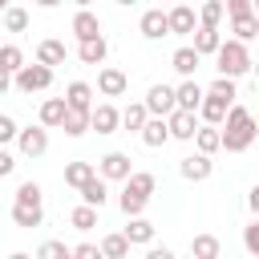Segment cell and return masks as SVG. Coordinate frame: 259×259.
Segmentation results:
<instances>
[{
  "label": "cell",
  "mask_w": 259,
  "mask_h": 259,
  "mask_svg": "<svg viewBox=\"0 0 259 259\" xmlns=\"http://www.w3.org/2000/svg\"><path fill=\"white\" fill-rule=\"evenodd\" d=\"M223 150H231V154H243L251 142H255V117H251V109H243V105H231V113H227V121H223Z\"/></svg>",
  "instance_id": "cell-1"
},
{
  "label": "cell",
  "mask_w": 259,
  "mask_h": 259,
  "mask_svg": "<svg viewBox=\"0 0 259 259\" xmlns=\"http://www.w3.org/2000/svg\"><path fill=\"white\" fill-rule=\"evenodd\" d=\"M214 61H219V65H214L219 77H227V81L251 73V53H247V45H239V40H223L219 53H214Z\"/></svg>",
  "instance_id": "cell-2"
},
{
  "label": "cell",
  "mask_w": 259,
  "mask_h": 259,
  "mask_svg": "<svg viewBox=\"0 0 259 259\" xmlns=\"http://www.w3.org/2000/svg\"><path fill=\"white\" fill-rule=\"evenodd\" d=\"M134 174V158L121 154V150H109L105 158H97V178L101 182H130Z\"/></svg>",
  "instance_id": "cell-3"
},
{
  "label": "cell",
  "mask_w": 259,
  "mask_h": 259,
  "mask_svg": "<svg viewBox=\"0 0 259 259\" xmlns=\"http://www.w3.org/2000/svg\"><path fill=\"white\" fill-rule=\"evenodd\" d=\"M49 85H53V69H45V65H24L12 77V89L16 93H45Z\"/></svg>",
  "instance_id": "cell-4"
},
{
  "label": "cell",
  "mask_w": 259,
  "mask_h": 259,
  "mask_svg": "<svg viewBox=\"0 0 259 259\" xmlns=\"http://www.w3.org/2000/svg\"><path fill=\"white\" fill-rule=\"evenodd\" d=\"M142 105H146V113H150V117H162V121H166V117L178 109V105H174V85H150Z\"/></svg>",
  "instance_id": "cell-5"
},
{
  "label": "cell",
  "mask_w": 259,
  "mask_h": 259,
  "mask_svg": "<svg viewBox=\"0 0 259 259\" xmlns=\"http://www.w3.org/2000/svg\"><path fill=\"white\" fill-rule=\"evenodd\" d=\"M16 146H20L24 158H40V154L49 150V130H45V125H28V130L16 134Z\"/></svg>",
  "instance_id": "cell-6"
},
{
  "label": "cell",
  "mask_w": 259,
  "mask_h": 259,
  "mask_svg": "<svg viewBox=\"0 0 259 259\" xmlns=\"http://www.w3.org/2000/svg\"><path fill=\"white\" fill-rule=\"evenodd\" d=\"M202 97H206V89H202L198 81H182V85H174V105H178L182 113H194V117H198Z\"/></svg>",
  "instance_id": "cell-7"
},
{
  "label": "cell",
  "mask_w": 259,
  "mask_h": 259,
  "mask_svg": "<svg viewBox=\"0 0 259 259\" xmlns=\"http://www.w3.org/2000/svg\"><path fill=\"white\" fill-rule=\"evenodd\" d=\"M138 28H142L146 40H162V36H170V20H166L162 8H146L142 20H138Z\"/></svg>",
  "instance_id": "cell-8"
},
{
  "label": "cell",
  "mask_w": 259,
  "mask_h": 259,
  "mask_svg": "<svg viewBox=\"0 0 259 259\" xmlns=\"http://www.w3.org/2000/svg\"><path fill=\"white\" fill-rule=\"evenodd\" d=\"M125 89H130V77H125L121 69L105 65V69L97 73V93H101V97H121Z\"/></svg>",
  "instance_id": "cell-9"
},
{
  "label": "cell",
  "mask_w": 259,
  "mask_h": 259,
  "mask_svg": "<svg viewBox=\"0 0 259 259\" xmlns=\"http://www.w3.org/2000/svg\"><path fill=\"white\" fill-rule=\"evenodd\" d=\"M117 125H121V109H113L109 101L93 105V113H89V130H97V134H117Z\"/></svg>",
  "instance_id": "cell-10"
},
{
  "label": "cell",
  "mask_w": 259,
  "mask_h": 259,
  "mask_svg": "<svg viewBox=\"0 0 259 259\" xmlns=\"http://www.w3.org/2000/svg\"><path fill=\"white\" fill-rule=\"evenodd\" d=\"M166 20H170V32H174V36H190V32L198 28V12H194L190 4L170 8V12H166Z\"/></svg>",
  "instance_id": "cell-11"
},
{
  "label": "cell",
  "mask_w": 259,
  "mask_h": 259,
  "mask_svg": "<svg viewBox=\"0 0 259 259\" xmlns=\"http://www.w3.org/2000/svg\"><path fill=\"white\" fill-rule=\"evenodd\" d=\"M166 130H170V138H178V142H194V134H198V117L174 109V113L166 117Z\"/></svg>",
  "instance_id": "cell-12"
},
{
  "label": "cell",
  "mask_w": 259,
  "mask_h": 259,
  "mask_svg": "<svg viewBox=\"0 0 259 259\" xmlns=\"http://www.w3.org/2000/svg\"><path fill=\"white\" fill-rule=\"evenodd\" d=\"M73 36L85 45V40H97L101 36V20H97V12H89V8H77V16H73Z\"/></svg>",
  "instance_id": "cell-13"
},
{
  "label": "cell",
  "mask_w": 259,
  "mask_h": 259,
  "mask_svg": "<svg viewBox=\"0 0 259 259\" xmlns=\"http://www.w3.org/2000/svg\"><path fill=\"white\" fill-rule=\"evenodd\" d=\"M65 105H69L73 113H93V85L73 81V85L65 89Z\"/></svg>",
  "instance_id": "cell-14"
},
{
  "label": "cell",
  "mask_w": 259,
  "mask_h": 259,
  "mask_svg": "<svg viewBox=\"0 0 259 259\" xmlns=\"http://www.w3.org/2000/svg\"><path fill=\"white\" fill-rule=\"evenodd\" d=\"M210 170H214V162H210V158H202V154H190V158H182V162H178V174H182L186 182H206V178H210Z\"/></svg>",
  "instance_id": "cell-15"
},
{
  "label": "cell",
  "mask_w": 259,
  "mask_h": 259,
  "mask_svg": "<svg viewBox=\"0 0 259 259\" xmlns=\"http://www.w3.org/2000/svg\"><path fill=\"white\" fill-rule=\"evenodd\" d=\"M170 65H174V73H182L186 81H194V73H198V65H202V57H198L190 45H182V49H174Z\"/></svg>",
  "instance_id": "cell-16"
},
{
  "label": "cell",
  "mask_w": 259,
  "mask_h": 259,
  "mask_svg": "<svg viewBox=\"0 0 259 259\" xmlns=\"http://www.w3.org/2000/svg\"><path fill=\"white\" fill-rule=\"evenodd\" d=\"M219 45H223V32H219V28H194V45H190V49H194L198 57H214Z\"/></svg>",
  "instance_id": "cell-17"
},
{
  "label": "cell",
  "mask_w": 259,
  "mask_h": 259,
  "mask_svg": "<svg viewBox=\"0 0 259 259\" xmlns=\"http://www.w3.org/2000/svg\"><path fill=\"white\" fill-rule=\"evenodd\" d=\"M65 113H69V105H65V97H49V101L40 105V125H45V130H61V121H65Z\"/></svg>",
  "instance_id": "cell-18"
},
{
  "label": "cell",
  "mask_w": 259,
  "mask_h": 259,
  "mask_svg": "<svg viewBox=\"0 0 259 259\" xmlns=\"http://www.w3.org/2000/svg\"><path fill=\"white\" fill-rule=\"evenodd\" d=\"M97 178V166L93 162H69L65 166V186H73V190H81L85 182H93Z\"/></svg>",
  "instance_id": "cell-19"
},
{
  "label": "cell",
  "mask_w": 259,
  "mask_h": 259,
  "mask_svg": "<svg viewBox=\"0 0 259 259\" xmlns=\"http://www.w3.org/2000/svg\"><path fill=\"white\" fill-rule=\"evenodd\" d=\"M36 65H45V69H53V65H65V45L61 40H40L36 45Z\"/></svg>",
  "instance_id": "cell-20"
},
{
  "label": "cell",
  "mask_w": 259,
  "mask_h": 259,
  "mask_svg": "<svg viewBox=\"0 0 259 259\" xmlns=\"http://www.w3.org/2000/svg\"><path fill=\"white\" fill-rule=\"evenodd\" d=\"M227 113H231V105H223V101H214V97H202V105H198V117H202L206 125H214V130H223Z\"/></svg>",
  "instance_id": "cell-21"
},
{
  "label": "cell",
  "mask_w": 259,
  "mask_h": 259,
  "mask_svg": "<svg viewBox=\"0 0 259 259\" xmlns=\"http://www.w3.org/2000/svg\"><path fill=\"white\" fill-rule=\"evenodd\" d=\"M121 235H125V243H130V247H134V243L150 247V243H154V223H150V219H130V227H125Z\"/></svg>",
  "instance_id": "cell-22"
},
{
  "label": "cell",
  "mask_w": 259,
  "mask_h": 259,
  "mask_svg": "<svg viewBox=\"0 0 259 259\" xmlns=\"http://www.w3.org/2000/svg\"><path fill=\"white\" fill-rule=\"evenodd\" d=\"M142 142H146L150 150L166 146V142H170V130H166V121H162V117H150V121L142 125Z\"/></svg>",
  "instance_id": "cell-23"
},
{
  "label": "cell",
  "mask_w": 259,
  "mask_h": 259,
  "mask_svg": "<svg viewBox=\"0 0 259 259\" xmlns=\"http://www.w3.org/2000/svg\"><path fill=\"white\" fill-rule=\"evenodd\" d=\"M231 32H235V40H239V45L255 40V36H259V20H255V12H247V16H235V20H231Z\"/></svg>",
  "instance_id": "cell-24"
},
{
  "label": "cell",
  "mask_w": 259,
  "mask_h": 259,
  "mask_svg": "<svg viewBox=\"0 0 259 259\" xmlns=\"http://www.w3.org/2000/svg\"><path fill=\"white\" fill-rule=\"evenodd\" d=\"M194 146H198V154H202V158H210L214 150H223V134H219L214 125H202V130L194 134Z\"/></svg>",
  "instance_id": "cell-25"
},
{
  "label": "cell",
  "mask_w": 259,
  "mask_h": 259,
  "mask_svg": "<svg viewBox=\"0 0 259 259\" xmlns=\"http://www.w3.org/2000/svg\"><path fill=\"white\" fill-rule=\"evenodd\" d=\"M105 198H109V190H105V182H101V178H93V182H85V186H81V206L101 210V206H105Z\"/></svg>",
  "instance_id": "cell-26"
},
{
  "label": "cell",
  "mask_w": 259,
  "mask_h": 259,
  "mask_svg": "<svg viewBox=\"0 0 259 259\" xmlns=\"http://www.w3.org/2000/svg\"><path fill=\"white\" fill-rule=\"evenodd\" d=\"M219 251H223V243L214 235H194L190 239V255L194 259H219Z\"/></svg>",
  "instance_id": "cell-27"
},
{
  "label": "cell",
  "mask_w": 259,
  "mask_h": 259,
  "mask_svg": "<svg viewBox=\"0 0 259 259\" xmlns=\"http://www.w3.org/2000/svg\"><path fill=\"white\" fill-rule=\"evenodd\" d=\"M105 53H109L105 36H97V40H85V45H77V57H81L85 65H101V61H105Z\"/></svg>",
  "instance_id": "cell-28"
},
{
  "label": "cell",
  "mask_w": 259,
  "mask_h": 259,
  "mask_svg": "<svg viewBox=\"0 0 259 259\" xmlns=\"http://www.w3.org/2000/svg\"><path fill=\"white\" fill-rule=\"evenodd\" d=\"M101 259H130V243H125V235H121V231L101 239Z\"/></svg>",
  "instance_id": "cell-29"
},
{
  "label": "cell",
  "mask_w": 259,
  "mask_h": 259,
  "mask_svg": "<svg viewBox=\"0 0 259 259\" xmlns=\"http://www.w3.org/2000/svg\"><path fill=\"white\" fill-rule=\"evenodd\" d=\"M206 97H214V101H223V105H235L239 89H235V81H227V77H214V81H210V89H206Z\"/></svg>",
  "instance_id": "cell-30"
},
{
  "label": "cell",
  "mask_w": 259,
  "mask_h": 259,
  "mask_svg": "<svg viewBox=\"0 0 259 259\" xmlns=\"http://www.w3.org/2000/svg\"><path fill=\"white\" fill-rule=\"evenodd\" d=\"M223 16H227V12H223V0H206V4L198 8V28H219Z\"/></svg>",
  "instance_id": "cell-31"
},
{
  "label": "cell",
  "mask_w": 259,
  "mask_h": 259,
  "mask_svg": "<svg viewBox=\"0 0 259 259\" xmlns=\"http://www.w3.org/2000/svg\"><path fill=\"white\" fill-rule=\"evenodd\" d=\"M146 121H150V113H146V105H142V101H134V105H125V109H121V125H125V130H138V134H142V125H146Z\"/></svg>",
  "instance_id": "cell-32"
},
{
  "label": "cell",
  "mask_w": 259,
  "mask_h": 259,
  "mask_svg": "<svg viewBox=\"0 0 259 259\" xmlns=\"http://www.w3.org/2000/svg\"><path fill=\"white\" fill-rule=\"evenodd\" d=\"M125 186H130V190H138V194H142V198H150V194H154V190H158V178H154V174H150V170H134V174H130V182H125Z\"/></svg>",
  "instance_id": "cell-33"
},
{
  "label": "cell",
  "mask_w": 259,
  "mask_h": 259,
  "mask_svg": "<svg viewBox=\"0 0 259 259\" xmlns=\"http://www.w3.org/2000/svg\"><path fill=\"white\" fill-rule=\"evenodd\" d=\"M117 202H121V210H125V219H142V210H146V202H150V198H142L138 190H130V186H125Z\"/></svg>",
  "instance_id": "cell-34"
},
{
  "label": "cell",
  "mask_w": 259,
  "mask_h": 259,
  "mask_svg": "<svg viewBox=\"0 0 259 259\" xmlns=\"http://www.w3.org/2000/svg\"><path fill=\"white\" fill-rule=\"evenodd\" d=\"M40 219H45L40 206H16V202H12V223H16V227H28V231H32V227H40Z\"/></svg>",
  "instance_id": "cell-35"
},
{
  "label": "cell",
  "mask_w": 259,
  "mask_h": 259,
  "mask_svg": "<svg viewBox=\"0 0 259 259\" xmlns=\"http://www.w3.org/2000/svg\"><path fill=\"white\" fill-rule=\"evenodd\" d=\"M40 198H45L40 182H20L16 186V206H40Z\"/></svg>",
  "instance_id": "cell-36"
},
{
  "label": "cell",
  "mask_w": 259,
  "mask_h": 259,
  "mask_svg": "<svg viewBox=\"0 0 259 259\" xmlns=\"http://www.w3.org/2000/svg\"><path fill=\"white\" fill-rule=\"evenodd\" d=\"M0 69H4V73H12V77H16V73H20V69H24V53H20V49H16V45H4V49H0Z\"/></svg>",
  "instance_id": "cell-37"
},
{
  "label": "cell",
  "mask_w": 259,
  "mask_h": 259,
  "mask_svg": "<svg viewBox=\"0 0 259 259\" xmlns=\"http://www.w3.org/2000/svg\"><path fill=\"white\" fill-rule=\"evenodd\" d=\"M69 255H73V247H65L61 239H45V243L36 247L32 259H69Z\"/></svg>",
  "instance_id": "cell-38"
},
{
  "label": "cell",
  "mask_w": 259,
  "mask_h": 259,
  "mask_svg": "<svg viewBox=\"0 0 259 259\" xmlns=\"http://www.w3.org/2000/svg\"><path fill=\"white\" fill-rule=\"evenodd\" d=\"M61 130H65L69 138H81V134L89 130V113H73V109H69V113H65V121H61Z\"/></svg>",
  "instance_id": "cell-39"
},
{
  "label": "cell",
  "mask_w": 259,
  "mask_h": 259,
  "mask_svg": "<svg viewBox=\"0 0 259 259\" xmlns=\"http://www.w3.org/2000/svg\"><path fill=\"white\" fill-rule=\"evenodd\" d=\"M69 223H73L77 231H93V227H97V210H93V206H73Z\"/></svg>",
  "instance_id": "cell-40"
},
{
  "label": "cell",
  "mask_w": 259,
  "mask_h": 259,
  "mask_svg": "<svg viewBox=\"0 0 259 259\" xmlns=\"http://www.w3.org/2000/svg\"><path fill=\"white\" fill-rule=\"evenodd\" d=\"M4 28H8V32H24V28H28V12L16 8V4L4 8Z\"/></svg>",
  "instance_id": "cell-41"
},
{
  "label": "cell",
  "mask_w": 259,
  "mask_h": 259,
  "mask_svg": "<svg viewBox=\"0 0 259 259\" xmlns=\"http://www.w3.org/2000/svg\"><path fill=\"white\" fill-rule=\"evenodd\" d=\"M16 134H20V125H16L8 113H0V150H4L8 142H16Z\"/></svg>",
  "instance_id": "cell-42"
},
{
  "label": "cell",
  "mask_w": 259,
  "mask_h": 259,
  "mask_svg": "<svg viewBox=\"0 0 259 259\" xmlns=\"http://www.w3.org/2000/svg\"><path fill=\"white\" fill-rule=\"evenodd\" d=\"M243 247H247V255H255V259H259V223L243 227Z\"/></svg>",
  "instance_id": "cell-43"
},
{
  "label": "cell",
  "mask_w": 259,
  "mask_h": 259,
  "mask_svg": "<svg viewBox=\"0 0 259 259\" xmlns=\"http://www.w3.org/2000/svg\"><path fill=\"white\" fill-rule=\"evenodd\" d=\"M223 12H227L231 20H235V16H247V12H251V0H227Z\"/></svg>",
  "instance_id": "cell-44"
},
{
  "label": "cell",
  "mask_w": 259,
  "mask_h": 259,
  "mask_svg": "<svg viewBox=\"0 0 259 259\" xmlns=\"http://www.w3.org/2000/svg\"><path fill=\"white\" fill-rule=\"evenodd\" d=\"M73 259H101V247H93V243H81V247H73Z\"/></svg>",
  "instance_id": "cell-45"
},
{
  "label": "cell",
  "mask_w": 259,
  "mask_h": 259,
  "mask_svg": "<svg viewBox=\"0 0 259 259\" xmlns=\"http://www.w3.org/2000/svg\"><path fill=\"white\" fill-rule=\"evenodd\" d=\"M12 170H16V158H12L8 150H0V178H8Z\"/></svg>",
  "instance_id": "cell-46"
},
{
  "label": "cell",
  "mask_w": 259,
  "mask_h": 259,
  "mask_svg": "<svg viewBox=\"0 0 259 259\" xmlns=\"http://www.w3.org/2000/svg\"><path fill=\"white\" fill-rule=\"evenodd\" d=\"M146 259H174V251H170V247H150Z\"/></svg>",
  "instance_id": "cell-47"
},
{
  "label": "cell",
  "mask_w": 259,
  "mask_h": 259,
  "mask_svg": "<svg viewBox=\"0 0 259 259\" xmlns=\"http://www.w3.org/2000/svg\"><path fill=\"white\" fill-rule=\"evenodd\" d=\"M247 206H251V214H259V186L247 190Z\"/></svg>",
  "instance_id": "cell-48"
},
{
  "label": "cell",
  "mask_w": 259,
  "mask_h": 259,
  "mask_svg": "<svg viewBox=\"0 0 259 259\" xmlns=\"http://www.w3.org/2000/svg\"><path fill=\"white\" fill-rule=\"evenodd\" d=\"M8 89H12V73H4V69H0V97H4Z\"/></svg>",
  "instance_id": "cell-49"
},
{
  "label": "cell",
  "mask_w": 259,
  "mask_h": 259,
  "mask_svg": "<svg viewBox=\"0 0 259 259\" xmlns=\"http://www.w3.org/2000/svg\"><path fill=\"white\" fill-rule=\"evenodd\" d=\"M8 259H32V255H24V251H12V255H8Z\"/></svg>",
  "instance_id": "cell-50"
},
{
  "label": "cell",
  "mask_w": 259,
  "mask_h": 259,
  "mask_svg": "<svg viewBox=\"0 0 259 259\" xmlns=\"http://www.w3.org/2000/svg\"><path fill=\"white\" fill-rule=\"evenodd\" d=\"M251 12H255V20H259V0H255V4H251Z\"/></svg>",
  "instance_id": "cell-51"
},
{
  "label": "cell",
  "mask_w": 259,
  "mask_h": 259,
  "mask_svg": "<svg viewBox=\"0 0 259 259\" xmlns=\"http://www.w3.org/2000/svg\"><path fill=\"white\" fill-rule=\"evenodd\" d=\"M251 69H255V81H259V61H251Z\"/></svg>",
  "instance_id": "cell-52"
},
{
  "label": "cell",
  "mask_w": 259,
  "mask_h": 259,
  "mask_svg": "<svg viewBox=\"0 0 259 259\" xmlns=\"http://www.w3.org/2000/svg\"><path fill=\"white\" fill-rule=\"evenodd\" d=\"M69 259H73V255H69Z\"/></svg>",
  "instance_id": "cell-53"
}]
</instances>
